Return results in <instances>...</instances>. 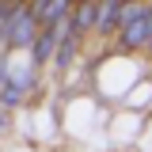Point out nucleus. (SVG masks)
<instances>
[{
	"instance_id": "f03ea898",
	"label": "nucleus",
	"mask_w": 152,
	"mask_h": 152,
	"mask_svg": "<svg viewBox=\"0 0 152 152\" xmlns=\"http://www.w3.org/2000/svg\"><path fill=\"white\" fill-rule=\"evenodd\" d=\"M31 38H34V19H23L15 27V34H12V42H15V46H27Z\"/></svg>"
},
{
	"instance_id": "f257e3e1",
	"label": "nucleus",
	"mask_w": 152,
	"mask_h": 152,
	"mask_svg": "<svg viewBox=\"0 0 152 152\" xmlns=\"http://www.w3.org/2000/svg\"><path fill=\"white\" fill-rule=\"evenodd\" d=\"M95 15H99V8H95V0H84V4L76 8V31H84L88 23H95Z\"/></svg>"
},
{
	"instance_id": "7ed1b4c3",
	"label": "nucleus",
	"mask_w": 152,
	"mask_h": 152,
	"mask_svg": "<svg viewBox=\"0 0 152 152\" xmlns=\"http://www.w3.org/2000/svg\"><path fill=\"white\" fill-rule=\"evenodd\" d=\"M118 8V0H103V8H99V27H107L110 23V12Z\"/></svg>"
}]
</instances>
